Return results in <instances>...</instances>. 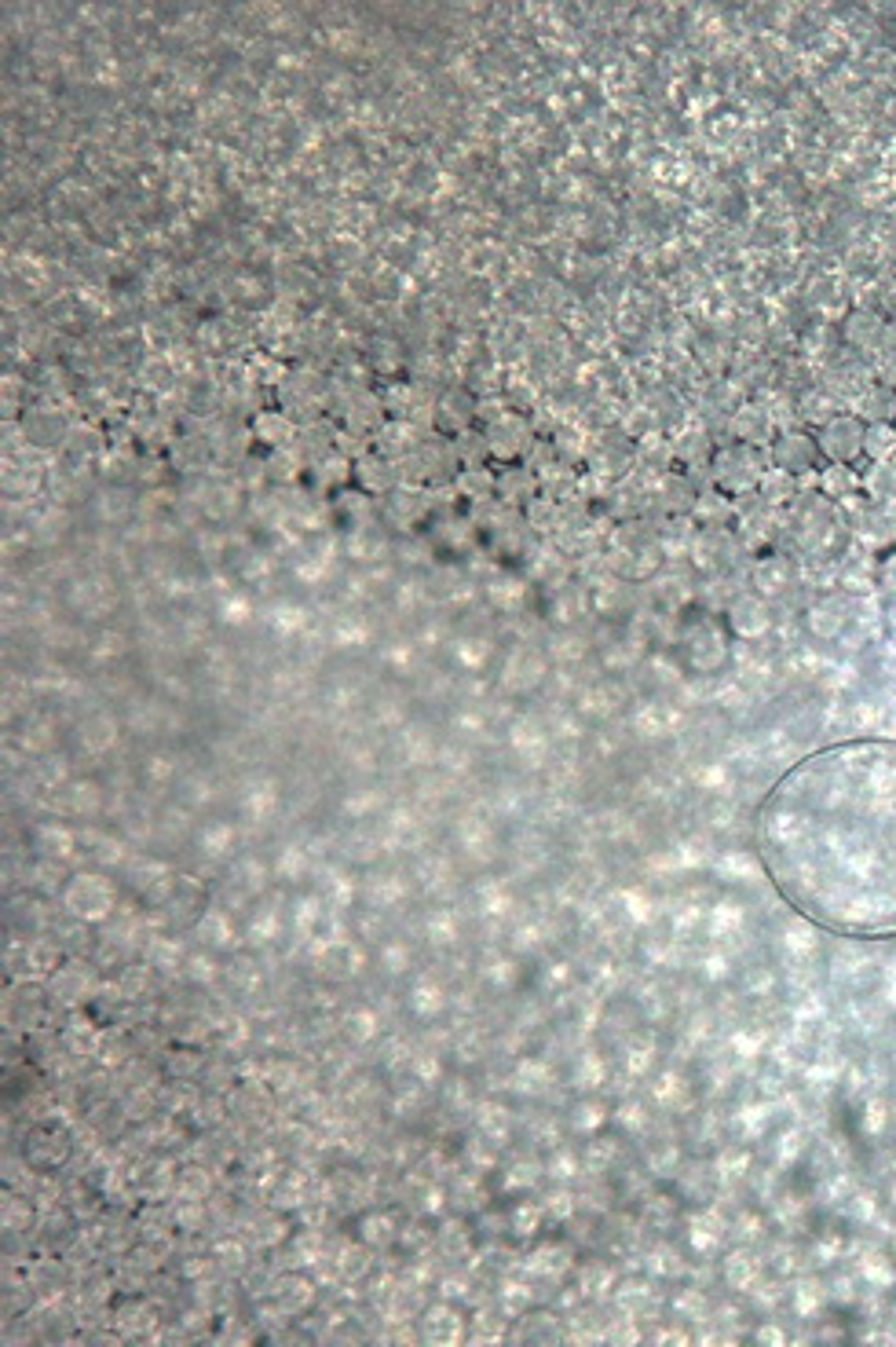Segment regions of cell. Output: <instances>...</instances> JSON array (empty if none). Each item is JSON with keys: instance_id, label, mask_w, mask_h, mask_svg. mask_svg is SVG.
Here are the masks:
<instances>
[{"instance_id": "1", "label": "cell", "mask_w": 896, "mask_h": 1347, "mask_svg": "<svg viewBox=\"0 0 896 1347\" xmlns=\"http://www.w3.org/2000/svg\"><path fill=\"white\" fill-rule=\"evenodd\" d=\"M757 820L768 876L801 912L856 938L896 934V740L816 751Z\"/></svg>"}, {"instance_id": "2", "label": "cell", "mask_w": 896, "mask_h": 1347, "mask_svg": "<svg viewBox=\"0 0 896 1347\" xmlns=\"http://www.w3.org/2000/svg\"><path fill=\"white\" fill-rule=\"evenodd\" d=\"M863 429H867V425H863L856 414H838V418H831L827 425H820L816 447H820V455L824 458L848 466L852 458L863 455Z\"/></svg>"}, {"instance_id": "3", "label": "cell", "mask_w": 896, "mask_h": 1347, "mask_svg": "<svg viewBox=\"0 0 896 1347\" xmlns=\"http://www.w3.org/2000/svg\"><path fill=\"white\" fill-rule=\"evenodd\" d=\"M714 476H717V483H721L725 491L740 494V491H750L753 483L761 480L765 472H761V466H757V455H753L750 444H747V447H729V451H721V455H717Z\"/></svg>"}, {"instance_id": "4", "label": "cell", "mask_w": 896, "mask_h": 1347, "mask_svg": "<svg viewBox=\"0 0 896 1347\" xmlns=\"http://www.w3.org/2000/svg\"><path fill=\"white\" fill-rule=\"evenodd\" d=\"M816 455H820V447H816V436H805V433H787V436H779V444L772 447V458H776V469H783V472H805L809 466L816 462Z\"/></svg>"}, {"instance_id": "5", "label": "cell", "mask_w": 896, "mask_h": 1347, "mask_svg": "<svg viewBox=\"0 0 896 1347\" xmlns=\"http://www.w3.org/2000/svg\"><path fill=\"white\" fill-rule=\"evenodd\" d=\"M527 444H531V433H527V425L516 418V414H505V418H498L487 429V451H494V455H502V458L520 455Z\"/></svg>"}, {"instance_id": "6", "label": "cell", "mask_w": 896, "mask_h": 1347, "mask_svg": "<svg viewBox=\"0 0 896 1347\" xmlns=\"http://www.w3.org/2000/svg\"><path fill=\"white\" fill-rule=\"evenodd\" d=\"M863 455L871 462H889L896 455V425L893 421H871L863 429Z\"/></svg>"}, {"instance_id": "7", "label": "cell", "mask_w": 896, "mask_h": 1347, "mask_svg": "<svg viewBox=\"0 0 896 1347\" xmlns=\"http://www.w3.org/2000/svg\"><path fill=\"white\" fill-rule=\"evenodd\" d=\"M820 487H824V494H831V498H852V494L860 491V472L852 469V466L831 462V466L820 472Z\"/></svg>"}, {"instance_id": "8", "label": "cell", "mask_w": 896, "mask_h": 1347, "mask_svg": "<svg viewBox=\"0 0 896 1347\" xmlns=\"http://www.w3.org/2000/svg\"><path fill=\"white\" fill-rule=\"evenodd\" d=\"M860 418L871 421H893L896 418V388H867V396L860 399Z\"/></svg>"}, {"instance_id": "9", "label": "cell", "mask_w": 896, "mask_h": 1347, "mask_svg": "<svg viewBox=\"0 0 896 1347\" xmlns=\"http://www.w3.org/2000/svg\"><path fill=\"white\" fill-rule=\"evenodd\" d=\"M860 487L867 491V498H893V494H896V466H889V462H874L871 469L860 476Z\"/></svg>"}, {"instance_id": "10", "label": "cell", "mask_w": 896, "mask_h": 1347, "mask_svg": "<svg viewBox=\"0 0 896 1347\" xmlns=\"http://www.w3.org/2000/svg\"><path fill=\"white\" fill-rule=\"evenodd\" d=\"M736 433L747 440V444H768V418H765V410L761 407H750V410H743L740 418H736Z\"/></svg>"}, {"instance_id": "11", "label": "cell", "mask_w": 896, "mask_h": 1347, "mask_svg": "<svg viewBox=\"0 0 896 1347\" xmlns=\"http://www.w3.org/2000/svg\"><path fill=\"white\" fill-rule=\"evenodd\" d=\"M498 491H502L505 502H527L535 494V476L527 469H509L498 483Z\"/></svg>"}, {"instance_id": "12", "label": "cell", "mask_w": 896, "mask_h": 1347, "mask_svg": "<svg viewBox=\"0 0 896 1347\" xmlns=\"http://www.w3.org/2000/svg\"><path fill=\"white\" fill-rule=\"evenodd\" d=\"M761 487L772 494V502H787L790 494H794V476L783 469H768L765 476H761Z\"/></svg>"}, {"instance_id": "13", "label": "cell", "mask_w": 896, "mask_h": 1347, "mask_svg": "<svg viewBox=\"0 0 896 1347\" xmlns=\"http://www.w3.org/2000/svg\"><path fill=\"white\" fill-rule=\"evenodd\" d=\"M878 578H882V586L896 589V554L885 557V565H882V571H878Z\"/></svg>"}]
</instances>
